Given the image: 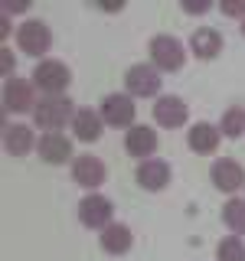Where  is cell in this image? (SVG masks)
Returning a JSON list of instances; mask_svg holds the SVG:
<instances>
[{"mask_svg": "<svg viewBox=\"0 0 245 261\" xmlns=\"http://www.w3.org/2000/svg\"><path fill=\"white\" fill-rule=\"evenodd\" d=\"M16 46L27 56H43V53H49V46H53V33H49V27L43 20H27L16 30Z\"/></svg>", "mask_w": 245, "mask_h": 261, "instance_id": "8992f818", "label": "cell"}, {"mask_svg": "<svg viewBox=\"0 0 245 261\" xmlns=\"http://www.w3.org/2000/svg\"><path fill=\"white\" fill-rule=\"evenodd\" d=\"M137 186L147 193H160L163 186L170 183V163L167 160H157V157H151V160H141V167H137Z\"/></svg>", "mask_w": 245, "mask_h": 261, "instance_id": "7c38bea8", "label": "cell"}, {"mask_svg": "<svg viewBox=\"0 0 245 261\" xmlns=\"http://www.w3.org/2000/svg\"><path fill=\"white\" fill-rule=\"evenodd\" d=\"M111 216H114V206H111L108 196H102V193H88L79 202V222L85 228H108Z\"/></svg>", "mask_w": 245, "mask_h": 261, "instance_id": "5b68a950", "label": "cell"}, {"mask_svg": "<svg viewBox=\"0 0 245 261\" xmlns=\"http://www.w3.org/2000/svg\"><path fill=\"white\" fill-rule=\"evenodd\" d=\"M134 98L125 95V92H111V95H105V101H102V118H105V124H111V127H134Z\"/></svg>", "mask_w": 245, "mask_h": 261, "instance_id": "52a82bcc", "label": "cell"}, {"mask_svg": "<svg viewBox=\"0 0 245 261\" xmlns=\"http://www.w3.org/2000/svg\"><path fill=\"white\" fill-rule=\"evenodd\" d=\"M125 150L131 153V157L151 160V153L157 150V130H151L147 124L128 127V134H125Z\"/></svg>", "mask_w": 245, "mask_h": 261, "instance_id": "5bb4252c", "label": "cell"}, {"mask_svg": "<svg viewBox=\"0 0 245 261\" xmlns=\"http://www.w3.org/2000/svg\"><path fill=\"white\" fill-rule=\"evenodd\" d=\"M27 7H30V4H27V0H20V4H7V7H4V10H7V13H10V10H27Z\"/></svg>", "mask_w": 245, "mask_h": 261, "instance_id": "484cf974", "label": "cell"}, {"mask_svg": "<svg viewBox=\"0 0 245 261\" xmlns=\"http://www.w3.org/2000/svg\"><path fill=\"white\" fill-rule=\"evenodd\" d=\"M223 222L235 235H245V199H229L223 206Z\"/></svg>", "mask_w": 245, "mask_h": 261, "instance_id": "ffe728a7", "label": "cell"}, {"mask_svg": "<svg viewBox=\"0 0 245 261\" xmlns=\"http://www.w3.org/2000/svg\"><path fill=\"white\" fill-rule=\"evenodd\" d=\"M190 49H193V56L196 59H216L219 53H223V36H219L216 30H209V27H203V30H196L193 36H190Z\"/></svg>", "mask_w": 245, "mask_h": 261, "instance_id": "d6986e66", "label": "cell"}, {"mask_svg": "<svg viewBox=\"0 0 245 261\" xmlns=\"http://www.w3.org/2000/svg\"><path fill=\"white\" fill-rule=\"evenodd\" d=\"M183 62H186V49L177 36L160 33V36L151 39V65H157L160 72H177L183 69Z\"/></svg>", "mask_w": 245, "mask_h": 261, "instance_id": "7a4b0ae2", "label": "cell"}, {"mask_svg": "<svg viewBox=\"0 0 245 261\" xmlns=\"http://www.w3.org/2000/svg\"><path fill=\"white\" fill-rule=\"evenodd\" d=\"M242 36H245V20H242Z\"/></svg>", "mask_w": 245, "mask_h": 261, "instance_id": "4316f807", "label": "cell"}, {"mask_svg": "<svg viewBox=\"0 0 245 261\" xmlns=\"http://www.w3.org/2000/svg\"><path fill=\"white\" fill-rule=\"evenodd\" d=\"M36 144L39 141L33 137V127H27V124H7L4 127V147H7V153H13V157H27Z\"/></svg>", "mask_w": 245, "mask_h": 261, "instance_id": "e0dca14e", "label": "cell"}, {"mask_svg": "<svg viewBox=\"0 0 245 261\" xmlns=\"http://www.w3.org/2000/svg\"><path fill=\"white\" fill-rule=\"evenodd\" d=\"M69 82H72V72H69V65L59 62V59H46L33 69V85L43 95H62L65 88H69Z\"/></svg>", "mask_w": 245, "mask_h": 261, "instance_id": "3957f363", "label": "cell"}, {"mask_svg": "<svg viewBox=\"0 0 245 261\" xmlns=\"http://www.w3.org/2000/svg\"><path fill=\"white\" fill-rule=\"evenodd\" d=\"M223 141V130L216 124H206V121H200V124H193L186 130V144H190L193 153H212Z\"/></svg>", "mask_w": 245, "mask_h": 261, "instance_id": "2e32d148", "label": "cell"}, {"mask_svg": "<svg viewBox=\"0 0 245 261\" xmlns=\"http://www.w3.org/2000/svg\"><path fill=\"white\" fill-rule=\"evenodd\" d=\"M72 176H76L79 186H85V190H95V186L105 183L108 170H105V163L98 160L95 153H79V157L72 160Z\"/></svg>", "mask_w": 245, "mask_h": 261, "instance_id": "30bf717a", "label": "cell"}, {"mask_svg": "<svg viewBox=\"0 0 245 261\" xmlns=\"http://www.w3.org/2000/svg\"><path fill=\"white\" fill-rule=\"evenodd\" d=\"M4 75L13 79V53L10 49H4Z\"/></svg>", "mask_w": 245, "mask_h": 261, "instance_id": "cb8c5ba5", "label": "cell"}, {"mask_svg": "<svg viewBox=\"0 0 245 261\" xmlns=\"http://www.w3.org/2000/svg\"><path fill=\"white\" fill-rule=\"evenodd\" d=\"M105 118H102V111H95V108H79L76 111V121H72V130H76V137L82 144H92L98 141V137L105 134Z\"/></svg>", "mask_w": 245, "mask_h": 261, "instance_id": "9a60e30c", "label": "cell"}, {"mask_svg": "<svg viewBox=\"0 0 245 261\" xmlns=\"http://www.w3.org/2000/svg\"><path fill=\"white\" fill-rule=\"evenodd\" d=\"M98 242H102V248L108 251V255H125V251H131L134 235H131V228H128L125 222H111L108 228H102Z\"/></svg>", "mask_w": 245, "mask_h": 261, "instance_id": "ac0fdd59", "label": "cell"}, {"mask_svg": "<svg viewBox=\"0 0 245 261\" xmlns=\"http://www.w3.org/2000/svg\"><path fill=\"white\" fill-rule=\"evenodd\" d=\"M216 261H245V242L239 235H226L216 245Z\"/></svg>", "mask_w": 245, "mask_h": 261, "instance_id": "44dd1931", "label": "cell"}, {"mask_svg": "<svg viewBox=\"0 0 245 261\" xmlns=\"http://www.w3.org/2000/svg\"><path fill=\"white\" fill-rule=\"evenodd\" d=\"M209 179H212V186H216L219 193H235V190L245 186V170H242L239 160L219 157L212 163V170H209Z\"/></svg>", "mask_w": 245, "mask_h": 261, "instance_id": "9c48e42d", "label": "cell"}, {"mask_svg": "<svg viewBox=\"0 0 245 261\" xmlns=\"http://www.w3.org/2000/svg\"><path fill=\"white\" fill-rule=\"evenodd\" d=\"M219 130H223V137L245 134V108H229L223 114V121H219Z\"/></svg>", "mask_w": 245, "mask_h": 261, "instance_id": "7402d4cb", "label": "cell"}, {"mask_svg": "<svg viewBox=\"0 0 245 261\" xmlns=\"http://www.w3.org/2000/svg\"><path fill=\"white\" fill-rule=\"evenodd\" d=\"M183 10H186V13H206L209 4H206V0H203V4H183Z\"/></svg>", "mask_w": 245, "mask_h": 261, "instance_id": "d4e9b609", "label": "cell"}, {"mask_svg": "<svg viewBox=\"0 0 245 261\" xmlns=\"http://www.w3.org/2000/svg\"><path fill=\"white\" fill-rule=\"evenodd\" d=\"M36 108V98H33V82L13 75L4 82V111L7 114H23Z\"/></svg>", "mask_w": 245, "mask_h": 261, "instance_id": "ba28073f", "label": "cell"}, {"mask_svg": "<svg viewBox=\"0 0 245 261\" xmlns=\"http://www.w3.org/2000/svg\"><path fill=\"white\" fill-rule=\"evenodd\" d=\"M219 10H223L226 16H242V20H245V0H226Z\"/></svg>", "mask_w": 245, "mask_h": 261, "instance_id": "603a6c76", "label": "cell"}, {"mask_svg": "<svg viewBox=\"0 0 245 261\" xmlns=\"http://www.w3.org/2000/svg\"><path fill=\"white\" fill-rule=\"evenodd\" d=\"M72 121H76V108H72V98H65V95H43L36 101V108H33V124L43 134L62 130Z\"/></svg>", "mask_w": 245, "mask_h": 261, "instance_id": "6da1fadb", "label": "cell"}, {"mask_svg": "<svg viewBox=\"0 0 245 261\" xmlns=\"http://www.w3.org/2000/svg\"><path fill=\"white\" fill-rule=\"evenodd\" d=\"M186 101L177 95H160L157 105H154V121L160 127H183L186 124Z\"/></svg>", "mask_w": 245, "mask_h": 261, "instance_id": "4fadbf2b", "label": "cell"}, {"mask_svg": "<svg viewBox=\"0 0 245 261\" xmlns=\"http://www.w3.org/2000/svg\"><path fill=\"white\" fill-rule=\"evenodd\" d=\"M36 153H39L46 163H53V167H62V163L72 160V141H69L65 134H59V130H49V134L39 137Z\"/></svg>", "mask_w": 245, "mask_h": 261, "instance_id": "8fae6325", "label": "cell"}, {"mask_svg": "<svg viewBox=\"0 0 245 261\" xmlns=\"http://www.w3.org/2000/svg\"><path fill=\"white\" fill-rule=\"evenodd\" d=\"M160 69L157 65H151V62H137V65H131L128 69V75H125V85H128V95L131 98H151V95H157L160 92Z\"/></svg>", "mask_w": 245, "mask_h": 261, "instance_id": "277c9868", "label": "cell"}]
</instances>
